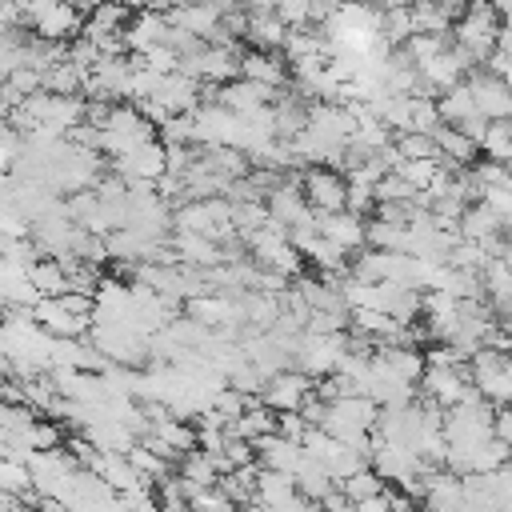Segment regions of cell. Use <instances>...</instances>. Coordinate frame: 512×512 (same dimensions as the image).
Here are the masks:
<instances>
[{
	"label": "cell",
	"mask_w": 512,
	"mask_h": 512,
	"mask_svg": "<svg viewBox=\"0 0 512 512\" xmlns=\"http://www.w3.org/2000/svg\"><path fill=\"white\" fill-rule=\"evenodd\" d=\"M416 388L424 392V400H432L436 408L448 412L472 388V372H468V364H460V368H424V376H420Z\"/></svg>",
	"instance_id": "cell-4"
},
{
	"label": "cell",
	"mask_w": 512,
	"mask_h": 512,
	"mask_svg": "<svg viewBox=\"0 0 512 512\" xmlns=\"http://www.w3.org/2000/svg\"><path fill=\"white\" fill-rule=\"evenodd\" d=\"M492 436L508 448V460H512V404H508V408H496V416H492Z\"/></svg>",
	"instance_id": "cell-19"
},
{
	"label": "cell",
	"mask_w": 512,
	"mask_h": 512,
	"mask_svg": "<svg viewBox=\"0 0 512 512\" xmlns=\"http://www.w3.org/2000/svg\"><path fill=\"white\" fill-rule=\"evenodd\" d=\"M496 16H500V28H508V32H512V4H500V8H496Z\"/></svg>",
	"instance_id": "cell-21"
},
{
	"label": "cell",
	"mask_w": 512,
	"mask_h": 512,
	"mask_svg": "<svg viewBox=\"0 0 512 512\" xmlns=\"http://www.w3.org/2000/svg\"><path fill=\"white\" fill-rule=\"evenodd\" d=\"M464 84H468V92H472L476 112H480L488 124H496V120H508V116H512V92L504 88V80H500V76H492V72L476 68V72H468V76H464Z\"/></svg>",
	"instance_id": "cell-3"
},
{
	"label": "cell",
	"mask_w": 512,
	"mask_h": 512,
	"mask_svg": "<svg viewBox=\"0 0 512 512\" xmlns=\"http://www.w3.org/2000/svg\"><path fill=\"white\" fill-rule=\"evenodd\" d=\"M508 472H512V460H508Z\"/></svg>",
	"instance_id": "cell-22"
},
{
	"label": "cell",
	"mask_w": 512,
	"mask_h": 512,
	"mask_svg": "<svg viewBox=\"0 0 512 512\" xmlns=\"http://www.w3.org/2000/svg\"><path fill=\"white\" fill-rule=\"evenodd\" d=\"M308 208L316 216H332V212H344V200H348V180L336 172V168H324V164H312L296 176Z\"/></svg>",
	"instance_id": "cell-1"
},
{
	"label": "cell",
	"mask_w": 512,
	"mask_h": 512,
	"mask_svg": "<svg viewBox=\"0 0 512 512\" xmlns=\"http://www.w3.org/2000/svg\"><path fill=\"white\" fill-rule=\"evenodd\" d=\"M436 108H440V124H448V128H456L460 120L476 116V104H472V92H468L464 80H460L456 88H448V92L436 100Z\"/></svg>",
	"instance_id": "cell-13"
},
{
	"label": "cell",
	"mask_w": 512,
	"mask_h": 512,
	"mask_svg": "<svg viewBox=\"0 0 512 512\" xmlns=\"http://www.w3.org/2000/svg\"><path fill=\"white\" fill-rule=\"evenodd\" d=\"M336 488H340V496H344L348 504H364V500L384 496V480H380L372 468H364V472L348 476V480H344V484H336Z\"/></svg>",
	"instance_id": "cell-14"
},
{
	"label": "cell",
	"mask_w": 512,
	"mask_h": 512,
	"mask_svg": "<svg viewBox=\"0 0 512 512\" xmlns=\"http://www.w3.org/2000/svg\"><path fill=\"white\" fill-rule=\"evenodd\" d=\"M456 232H460V240H468V244H488L492 236L504 232V224H500V216L480 200V204H468V208H464Z\"/></svg>",
	"instance_id": "cell-10"
},
{
	"label": "cell",
	"mask_w": 512,
	"mask_h": 512,
	"mask_svg": "<svg viewBox=\"0 0 512 512\" xmlns=\"http://www.w3.org/2000/svg\"><path fill=\"white\" fill-rule=\"evenodd\" d=\"M252 452H256V464H260V468L284 472V476H296V468H300V460H304L300 444H288V440L276 436V432L256 436V440H252Z\"/></svg>",
	"instance_id": "cell-8"
},
{
	"label": "cell",
	"mask_w": 512,
	"mask_h": 512,
	"mask_svg": "<svg viewBox=\"0 0 512 512\" xmlns=\"http://www.w3.org/2000/svg\"><path fill=\"white\" fill-rule=\"evenodd\" d=\"M392 148L400 152V160H440L436 152V140L424 136V132H404V136H392Z\"/></svg>",
	"instance_id": "cell-16"
},
{
	"label": "cell",
	"mask_w": 512,
	"mask_h": 512,
	"mask_svg": "<svg viewBox=\"0 0 512 512\" xmlns=\"http://www.w3.org/2000/svg\"><path fill=\"white\" fill-rule=\"evenodd\" d=\"M304 432H308V424L300 420V412H280L276 416V436H284L288 444H300Z\"/></svg>",
	"instance_id": "cell-17"
},
{
	"label": "cell",
	"mask_w": 512,
	"mask_h": 512,
	"mask_svg": "<svg viewBox=\"0 0 512 512\" xmlns=\"http://www.w3.org/2000/svg\"><path fill=\"white\" fill-rule=\"evenodd\" d=\"M356 512H392V504H388L384 496H376V500H364V504H356Z\"/></svg>",
	"instance_id": "cell-20"
},
{
	"label": "cell",
	"mask_w": 512,
	"mask_h": 512,
	"mask_svg": "<svg viewBox=\"0 0 512 512\" xmlns=\"http://www.w3.org/2000/svg\"><path fill=\"white\" fill-rule=\"evenodd\" d=\"M292 496H296V480H292V476H284V472H268V468L256 472V504H264V508H280V504H288Z\"/></svg>",
	"instance_id": "cell-12"
},
{
	"label": "cell",
	"mask_w": 512,
	"mask_h": 512,
	"mask_svg": "<svg viewBox=\"0 0 512 512\" xmlns=\"http://www.w3.org/2000/svg\"><path fill=\"white\" fill-rule=\"evenodd\" d=\"M480 156L508 168V156H512V124H508V120L488 124V132H484V140H480Z\"/></svg>",
	"instance_id": "cell-15"
},
{
	"label": "cell",
	"mask_w": 512,
	"mask_h": 512,
	"mask_svg": "<svg viewBox=\"0 0 512 512\" xmlns=\"http://www.w3.org/2000/svg\"><path fill=\"white\" fill-rule=\"evenodd\" d=\"M224 460H228V464H232V472H236V468L256 464V452H252V444H248V440H224Z\"/></svg>",
	"instance_id": "cell-18"
},
{
	"label": "cell",
	"mask_w": 512,
	"mask_h": 512,
	"mask_svg": "<svg viewBox=\"0 0 512 512\" xmlns=\"http://www.w3.org/2000/svg\"><path fill=\"white\" fill-rule=\"evenodd\" d=\"M376 356L388 364V372L392 376H400L404 384H420V376H424V352L420 348H376Z\"/></svg>",
	"instance_id": "cell-11"
},
{
	"label": "cell",
	"mask_w": 512,
	"mask_h": 512,
	"mask_svg": "<svg viewBox=\"0 0 512 512\" xmlns=\"http://www.w3.org/2000/svg\"><path fill=\"white\" fill-rule=\"evenodd\" d=\"M316 216V212H312ZM316 232L336 244L344 256H356L364 248V220L352 216V212H332V216H316Z\"/></svg>",
	"instance_id": "cell-7"
},
{
	"label": "cell",
	"mask_w": 512,
	"mask_h": 512,
	"mask_svg": "<svg viewBox=\"0 0 512 512\" xmlns=\"http://www.w3.org/2000/svg\"><path fill=\"white\" fill-rule=\"evenodd\" d=\"M24 280H28V288H32L40 300H60V296L68 292V276H64L60 260H52V256L32 260V264L24 268Z\"/></svg>",
	"instance_id": "cell-9"
},
{
	"label": "cell",
	"mask_w": 512,
	"mask_h": 512,
	"mask_svg": "<svg viewBox=\"0 0 512 512\" xmlns=\"http://www.w3.org/2000/svg\"><path fill=\"white\" fill-rule=\"evenodd\" d=\"M312 384L316 380H308L304 372H280V376H272V380H264V388H260V404L268 408V412H300V404L312 396Z\"/></svg>",
	"instance_id": "cell-5"
},
{
	"label": "cell",
	"mask_w": 512,
	"mask_h": 512,
	"mask_svg": "<svg viewBox=\"0 0 512 512\" xmlns=\"http://www.w3.org/2000/svg\"><path fill=\"white\" fill-rule=\"evenodd\" d=\"M240 76L252 80V84L276 88V92H284V88L292 84V72H288L284 52H256V48H244V56H240Z\"/></svg>",
	"instance_id": "cell-6"
},
{
	"label": "cell",
	"mask_w": 512,
	"mask_h": 512,
	"mask_svg": "<svg viewBox=\"0 0 512 512\" xmlns=\"http://www.w3.org/2000/svg\"><path fill=\"white\" fill-rule=\"evenodd\" d=\"M24 20L32 24V36L44 44H64L76 32H84V12L76 4H32L24 8Z\"/></svg>",
	"instance_id": "cell-2"
}]
</instances>
